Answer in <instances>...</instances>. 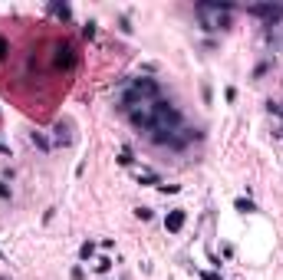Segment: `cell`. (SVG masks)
Segmentation results:
<instances>
[{"mask_svg":"<svg viewBox=\"0 0 283 280\" xmlns=\"http://www.w3.org/2000/svg\"><path fill=\"white\" fill-rule=\"evenodd\" d=\"M56 56H53V66L56 70H72L76 66V50L70 46V43H56Z\"/></svg>","mask_w":283,"mask_h":280,"instance_id":"obj_5","label":"cell"},{"mask_svg":"<svg viewBox=\"0 0 283 280\" xmlns=\"http://www.w3.org/2000/svg\"><path fill=\"white\" fill-rule=\"evenodd\" d=\"M30 142H33V145H40L43 152H50V148H53V142H50V138L43 136V132H30Z\"/></svg>","mask_w":283,"mask_h":280,"instance_id":"obj_8","label":"cell"},{"mask_svg":"<svg viewBox=\"0 0 283 280\" xmlns=\"http://www.w3.org/2000/svg\"><path fill=\"white\" fill-rule=\"evenodd\" d=\"M50 14H53V16H60V20H70V16H72V10L66 7V4H50Z\"/></svg>","mask_w":283,"mask_h":280,"instance_id":"obj_9","label":"cell"},{"mask_svg":"<svg viewBox=\"0 0 283 280\" xmlns=\"http://www.w3.org/2000/svg\"><path fill=\"white\" fill-rule=\"evenodd\" d=\"M201 280H220V274H214V270H201Z\"/></svg>","mask_w":283,"mask_h":280,"instance_id":"obj_20","label":"cell"},{"mask_svg":"<svg viewBox=\"0 0 283 280\" xmlns=\"http://www.w3.org/2000/svg\"><path fill=\"white\" fill-rule=\"evenodd\" d=\"M247 14L267 20V26H276V20L283 16V7L280 4H254V7H247Z\"/></svg>","mask_w":283,"mask_h":280,"instance_id":"obj_4","label":"cell"},{"mask_svg":"<svg viewBox=\"0 0 283 280\" xmlns=\"http://www.w3.org/2000/svg\"><path fill=\"white\" fill-rule=\"evenodd\" d=\"M158 192H162V194H174V192H178V184H158Z\"/></svg>","mask_w":283,"mask_h":280,"instance_id":"obj_19","label":"cell"},{"mask_svg":"<svg viewBox=\"0 0 283 280\" xmlns=\"http://www.w3.org/2000/svg\"><path fill=\"white\" fill-rule=\"evenodd\" d=\"M118 165H122V168L132 165V152H128V148H122V155H118Z\"/></svg>","mask_w":283,"mask_h":280,"instance_id":"obj_14","label":"cell"},{"mask_svg":"<svg viewBox=\"0 0 283 280\" xmlns=\"http://www.w3.org/2000/svg\"><path fill=\"white\" fill-rule=\"evenodd\" d=\"M0 198H4V201H10V198H14V192L7 188V182H0Z\"/></svg>","mask_w":283,"mask_h":280,"instance_id":"obj_18","label":"cell"},{"mask_svg":"<svg viewBox=\"0 0 283 280\" xmlns=\"http://www.w3.org/2000/svg\"><path fill=\"white\" fill-rule=\"evenodd\" d=\"M135 218L138 221H152V208H135Z\"/></svg>","mask_w":283,"mask_h":280,"instance_id":"obj_16","label":"cell"},{"mask_svg":"<svg viewBox=\"0 0 283 280\" xmlns=\"http://www.w3.org/2000/svg\"><path fill=\"white\" fill-rule=\"evenodd\" d=\"M0 155H10V145L7 142H0Z\"/></svg>","mask_w":283,"mask_h":280,"instance_id":"obj_22","label":"cell"},{"mask_svg":"<svg viewBox=\"0 0 283 280\" xmlns=\"http://www.w3.org/2000/svg\"><path fill=\"white\" fill-rule=\"evenodd\" d=\"M118 30H122V33H132V24H128L126 16H122V20H118Z\"/></svg>","mask_w":283,"mask_h":280,"instance_id":"obj_21","label":"cell"},{"mask_svg":"<svg viewBox=\"0 0 283 280\" xmlns=\"http://www.w3.org/2000/svg\"><path fill=\"white\" fill-rule=\"evenodd\" d=\"M194 10L201 14V30L218 33V30H228L230 26V14L237 10V4H230V0H204Z\"/></svg>","mask_w":283,"mask_h":280,"instance_id":"obj_1","label":"cell"},{"mask_svg":"<svg viewBox=\"0 0 283 280\" xmlns=\"http://www.w3.org/2000/svg\"><path fill=\"white\" fill-rule=\"evenodd\" d=\"M7 56H10V43H7V36H0V63H4Z\"/></svg>","mask_w":283,"mask_h":280,"instance_id":"obj_13","label":"cell"},{"mask_svg":"<svg viewBox=\"0 0 283 280\" xmlns=\"http://www.w3.org/2000/svg\"><path fill=\"white\" fill-rule=\"evenodd\" d=\"M82 36H86V40H96V24H86V26H82Z\"/></svg>","mask_w":283,"mask_h":280,"instance_id":"obj_17","label":"cell"},{"mask_svg":"<svg viewBox=\"0 0 283 280\" xmlns=\"http://www.w3.org/2000/svg\"><path fill=\"white\" fill-rule=\"evenodd\" d=\"M184 126V119H181L178 106H172L168 99H158L155 102V128H168V132H174V128Z\"/></svg>","mask_w":283,"mask_h":280,"instance_id":"obj_2","label":"cell"},{"mask_svg":"<svg viewBox=\"0 0 283 280\" xmlns=\"http://www.w3.org/2000/svg\"><path fill=\"white\" fill-rule=\"evenodd\" d=\"M92 254H96V244H92V240H86V244L79 248V257H82V260H92Z\"/></svg>","mask_w":283,"mask_h":280,"instance_id":"obj_11","label":"cell"},{"mask_svg":"<svg viewBox=\"0 0 283 280\" xmlns=\"http://www.w3.org/2000/svg\"><path fill=\"white\" fill-rule=\"evenodd\" d=\"M155 102H158V99H155ZM155 102H138L135 109H128V112H126L128 122H132L138 132H145V136H148L152 128H155Z\"/></svg>","mask_w":283,"mask_h":280,"instance_id":"obj_3","label":"cell"},{"mask_svg":"<svg viewBox=\"0 0 283 280\" xmlns=\"http://www.w3.org/2000/svg\"><path fill=\"white\" fill-rule=\"evenodd\" d=\"M112 270V260L109 257H99V260H96V274H109Z\"/></svg>","mask_w":283,"mask_h":280,"instance_id":"obj_12","label":"cell"},{"mask_svg":"<svg viewBox=\"0 0 283 280\" xmlns=\"http://www.w3.org/2000/svg\"><path fill=\"white\" fill-rule=\"evenodd\" d=\"M270 66H274V63H260L257 70H254V80H260V76H267V72H270Z\"/></svg>","mask_w":283,"mask_h":280,"instance_id":"obj_15","label":"cell"},{"mask_svg":"<svg viewBox=\"0 0 283 280\" xmlns=\"http://www.w3.org/2000/svg\"><path fill=\"white\" fill-rule=\"evenodd\" d=\"M53 142H56V145H70V142H72L70 126H66V122H56V126H53Z\"/></svg>","mask_w":283,"mask_h":280,"instance_id":"obj_7","label":"cell"},{"mask_svg":"<svg viewBox=\"0 0 283 280\" xmlns=\"http://www.w3.org/2000/svg\"><path fill=\"white\" fill-rule=\"evenodd\" d=\"M184 221H188V211H184V208L168 211V218H165V231H168V234H178L181 228H184Z\"/></svg>","mask_w":283,"mask_h":280,"instance_id":"obj_6","label":"cell"},{"mask_svg":"<svg viewBox=\"0 0 283 280\" xmlns=\"http://www.w3.org/2000/svg\"><path fill=\"white\" fill-rule=\"evenodd\" d=\"M234 208L240 211V214H250V211H257V204H254L250 198H237V201H234Z\"/></svg>","mask_w":283,"mask_h":280,"instance_id":"obj_10","label":"cell"}]
</instances>
